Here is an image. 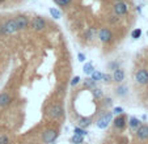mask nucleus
Returning <instances> with one entry per match:
<instances>
[{"label": "nucleus", "mask_w": 148, "mask_h": 144, "mask_svg": "<svg viewBox=\"0 0 148 144\" xmlns=\"http://www.w3.org/2000/svg\"><path fill=\"white\" fill-rule=\"evenodd\" d=\"M71 143L72 144H83L84 138L83 136H79V135H73L72 138H71Z\"/></svg>", "instance_id": "obj_25"}, {"label": "nucleus", "mask_w": 148, "mask_h": 144, "mask_svg": "<svg viewBox=\"0 0 148 144\" xmlns=\"http://www.w3.org/2000/svg\"><path fill=\"white\" fill-rule=\"evenodd\" d=\"M83 84H84V88L85 89H89V91H92V89L96 88V81L92 80L90 77H85V80H83Z\"/></svg>", "instance_id": "obj_15"}, {"label": "nucleus", "mask_w": 148, "mask_h": 144, "mask_svg": "<svg viewBox=\"0 0 148 144\" xmlns=\"http://www.w3.org/2000/svg\"><path fill=\"white\" fill-rule=\"evenodd\" d=\"M136 136L140 140H147L148 139V126L142 125L140 127L136 128Z\"/></svg>", "instance_id": "obj_12"}, {"label": "nucleus", "mask_w": 148, "mask_h": 144, "mask_svg": "<svg viewBox=\"0 0 148 144\" xmlns=\"http://www.w3.org/2000/svg\"><path fill=\"white\" fill-rule=\"evenodd\" d=\"M90 79H92V80H95L96 83H97V81H101V79H102V72L95 69V71L92 72V75H90Z\"/></svg>", "instance_id": "obj_22"}, {"label": "nucleus", "mask_w": 148, "mask_h": 144, "mask_svg": "<svg viewBox=\"0 0 148 144\" xmlns=\"http://www.w3.org/2000/svg\"><path fill=\"white\" fill-rule=\"evenodd\" d=\"M11 102H12L11 94L7 93V92H3V93H0V109L7 108V106H8Z\"/></svg>", "instance_id": "obj_11"}, {"label": "nucleus", "mask_w": 148, "mask_h": 144, "mask_svg": "<svg viewBox=\"0 0 148 144\" xmlns=\"http://www.w3.org/2000/svg\"><path fill=\"white\" fill-rule=\"evenodd\" d=\"M92 94H93V98H96V100H100V98L103 97V92H102V89H100V88L92 89Z\"/></svg>", "instance_id": "obj_20"}, {"label": "nucleus", "mask_w": 148, "mask_h": 144, "mask_svg": "<svg viewBox=\"0 0 148 144\" xmlns=\"http://www.w3.org/2000/svg\"><path fill=\"white\" fill-rule=\"evenodd\" d=\"M0 1H4V0H0Z\"/></svg>", "instance_id": "obj_38"}, {"label": "nucleus", "mask_w": 148, "mask_h": 144, "mask_svg": "<svg viewBox=\"0 0 148 144\" xmlns=\"http://www.w3.org/2000/svg\"><path fill=\"white\" fill-rule=\"evenodd\" d=\"M129 126L132 128V130H136L138 127L142 126V122H140V119H138L136 117H131L129 121Z\"/></svg>", "instance_id": "obj_17"}, {"label": "nucleus", "mask_w": 148, "mask_h": 144, "mask_svg": "<svg viewBox=\"0 0 148 144\" xmlns=\"http://www.w3.org/2000/svg\"><path fill=\"white\" fill-rule=\"evenodd\" d=\"M77 59H79V62L84 63V62H85V55H84L83 53H79V54H77Z\"/></svg>", "instance_id": "obj_35"}, {"label": "nucleus", "mask_w": 148, "mask_h": 144, "mask_svg": "<svg viewBox=\"0 0 148 144\" xmlns=\"http://www.w3.org/2000/svg\"><path fill=\"white\" fill-rule=\"evenodd\" d=\"M90 125H92V118L90 117H80L79 118V127L87 130Z\"/></svg>", "instance_id": "obj_14"}, {"label": "nucleus", "mask_w": 148, "mask_h": 144, "mask_svg": "<svg viewBox=\"0 0 148 144\" xmlns=\"http://www.w3.org/2000/svg\"><path fill=\"white\" fill-rule=\"evenodd\" d=\"M80 83V76H75V77L71 80V86H75V85H77V84Z\"/></svg>", "instance_id": "obj_32"}, {"label": "nucleus", "mask_w": 148, "mask_h": 144, "mask_svg": "<svg viewBox=\"0 0 148 144\" xmlns=\"http://www.w3.org/2000/svg\"><path fill=\"white\" fill-rule=\"evenodd\" d=\"M13 20H14V22H16L18 30H24V29H26L29 26V19L26 16H24V14H18V16H16Z\"/></svg>", "instance_id": "obj_8"}, {"label": "nucleus", "mask_w": 148, "mask_h": 144, "mask_svg": "<svg viewBox=\"0 0 148 144\" xmlns=\"http://www.w3.org/2000/svg\"><path fill=\"white\" fill-rule=\"evenodd\" d=\"M32 28H33L36 32L45 30V28H46L45 19H43V17H39V16H36L33 20H32Z\"/></svg>", "instance_id": "obj_5"}, {"label": "nucleus", "mask_w": 148, "mask_h": 144, "mask_svg": "<svg viewBox=\"0 0 148 144\" xmlns=\"http://www.w3.org/2000/svg\"><path fill=\"white\" fill-rule=\"evenodd\" d=\"M73 135H79V136H87L88 135V131L85 128H81V127H75L73 128Z\"/></svg>", "instance_id": "obj_21"}, {"label": "nucleus", "mask_w": 148, "mask_h": 144, "mask_svg": "<svg viewBox=\"0 0 148 144\" xmlns=\"http://www.w3.org/2000/svg\"><path fill=\"white\" fill-rule=\"evenodd\" d=\"M112 76H113V80H114L115 83H122V81L125 80V71H123L122 68H118L113 72Z\"/></svg>", "instance_id": "obj_13"}, {"label": "nucleus", "mask_w": 148, "mask_h": 144, "mask_svg": "<svg viewBox=\"0 0 148 144\" xmlns=\"http://www.w3.org/2000/svg\"><path fill=\"white\" fill-rule=\"evenodd\" d=\"M127 93H129L127 85H119V86H117V89H115V94L119 96V97H125Z\"/></svg>", "instance_id": "obj_16"}, {"label": "nucleus", "mask_w": 148, "mask_h": 144, "mask_svg": "<svg viewBox=\"0 0 148 144\" xmlns=\"http://www.w3.org/2000/svg\"><path fill=\"white\" fill-rule=\"evenodd\" d=\"M135 80H136V83H139L140 85H147L148 84V71L144 68L139 69V71H136V73H135Z\"/></svg>", "instance_id": "obj_6"}, {"label": "nucleus", "mask_w": 148, "mask_h": 144, "mask_svg": "<svg viewBox=\"0 0 148 144\" xmlns=\"http://www.w3.org/2000/svg\"><path fill=\"white\" fill-rule=\"evenodd\" d=\"M118 20H119V19H118L115 14H113V16H109V22H112V24H117Z\"/></svg>", "instance_id": "obj_33"}, {"label": "nucleus", "mask_w": 148, "mask_h": 144, "mask_svg": "<svg viewBox=\"0 0 148 144\" xmlns=\"http://www.w3.org/2000/svg\"><path fill=\"white\" fill-rule=\"evenodd\" d=\"M102 105L105 106V108H110V106L113 105V100L110 97H106V98H103V102Z\"/></svg>", "instance_id": "obj_29"}, {"label": "nucleus", "mask_w": 148, "mask_h": 144, "mask_svg": "<svg viewBox=\"0 0 148 144\" xmlns=\"http://www.w3.org/2000/svg\"><path fill=\"white\" fill-rule=\"evenodd\" d=\"M98 39H100L102 43H110L113 41V33L109 28H101L97 33Z\"/></svg>", "instance_id": "obj_4"}, {"label": "nucleus", "mask_w": 148, "mask_h": 144, "mask_svg": "<svg viewBox=\"0 0 148 144\" xmlns=\"http://www.w3.org/2000/svg\"><path fill=\"white\" fill-rule=\"evenodd\" d=\"M126 117L123 115H117L114 119H113V126H114L117 130H123V128L126 127Z\"/></svg>", "instance_id": "obj_10"}, {"label": "nucleus", "mask_w": 148, "mask_h": 144, "mask_svg": "<svg viewBox=\"0 0 148 144\" xmlns=\"http://www.w3.org/2000/svg\"><path fill=\"white\" fill-rule=\"evenodd\" d=\"M0 36H7V32H5V28H4L3 22L0 24Z\"/></svg>", "instance_id": "obj_34"}, {"label": "nucleus", "mask_w": 148, "mask_h": 144, "mask_svg": "<svg viewBox=\"0 0 148 144\" xmlns=\"http://www.w3.org/2000/svg\"><path fill=\"white\" fill-rule=\"evenodd\" d=\"M147 54H148V50H147Z\"/></svg>", "instance_id": "obj_39"}, {"label": "nucleus", "mask_w": 148, "mask_h": 144, "mask_svg": "<svg viewBox=\"0 0 148 144\" xmlns=\"http://www.w3.org/2000/svg\"><path fill=\"white\" fill-rule=\"evenodd\" d=\"M83 71L85 75H92V72L95 71V67H93L92 63H85L83 67Z\"/></svg>", "instance_id": "obj_18"}, {"label": "nucleus", "mask_w": 148, "mask_h": 144, "mask_svg": "<svg viewBox=\"0 0 148 144\" xmlns=\"http://www.w3.org/2000/svg\"><path fill=\"white\" fill-rule=\"evenodd\" d=\"M46 114L50 117L51 119H60L64 115V109L60 104H51L47 109H46Z\"/></svg>", "instance_id": "obj_1"}, {"label": "nucleus", "mask_w": 148, "mask_h": 144, "mask_svg": "<svg viewBox=\"0 0 148 144\" xmlns=\"http://www.w3.org/2000/svg\"><path fill=\"white\" fill-rule=\"evenodd\" d=\"M147 37H148V30H147Z\"/></svg>", "instance_id": "obj_37"}, {"label": "nucleus", "mask_w": 148, "mask_h": 144, "mask_svg": "<svg viewBox=\"0 0 148 144\" xmlns=\"http://www.w3.org/2000/svg\"><path fill=\"white\" fill-rule=\"evenodd\" d=\"M96 36V30L93 28H88L87 30H85V33H84V37L87 39H93Z\"/></svg>", "instance_id": "obj_23"}, {"label": "nucleus", "mask_w": 148, "mask_h": 144, "mask_svg": "<svg viewBox=\"0 0 148 144\" xmlns=\"http://www.w3.org/2000/svg\"><path fill=\"white\" fill-rule=\"evenodd\" d=\"M59 132L54 128H47L45 132L42 134V144H53L58 139Z\"/></svg>", "instance_id": "obj_2"}, {"label": "nucleus", "mask_w": 148, "mask_h": 144, "mask_svg": "<svg viewBox=\"0 0 148 144\" xmlns=\"http://www.w3.org/2000/svg\"><path fill=\"white\" fill-rule=\"evenodd\" d=\"M49 12H50L51 17H54L55 20H59V19H60V16H62L60 11H59V9H56V8H50V9H49Z\"/></svg>", "instance_id": "obj_24"}, {"label": "nucleus", "mask_w": 148, "mask_h": 144, "mask_svg": "<svg viewBox=\"0 0 148 144\" xmlns=\"http://www.w3.org/2000/svg\"><path fill=\"white\" fill-rule=\"evenodd\" d=\"M113 11H114L115 16H125V14H127V12H129V5L126 3H123V1H118V3H115V5L113 7Z\"/></svg>", "instance_id": "obj_7"}, {"label": "nucleus", "mask_w": 148, "mask_h": 144, "mask_svg": "<svg viewBox=\"0 0 148 144\" xmlns=\"http://www.w3.org/2000/svg\"><path fill=\"white\" fill-rule=\"evenodd\" d=\"M112 122H113V113H112V111H108V113L102 114V115L97 119L96 125H97L98 128L105 130V128H108V126H109Z\"/></svg>", "instance_id": "obj_3"}, {"label": "nucleus", "mask_w": 148, "mask_h": 144, "mask_svg": "<svg viewBox=\"0 0 148 144\" xmlns=\"http://www.w3.org/2000/svg\"><path fill=\"white\" fill-rule=\"evenodd\" d=\"M118 68H121V63H119V62L112 60V62H109V63H108V69H110L112 72H114L115 69H118Z\"/></svg>", "instance_id": "obj_19"}, {"label": "nucleus", "mask_w": 148, "mask_h": 144, "mask_svg": "<svg viewBox=\"0 0 148 144\" xmlns=\"http://www.w3.org/2000/svg\"><path fill=\"white\" fill-rule=\"evenodd\" d=\"M3 24H4V28H5L7 34H14L16 32H18V29H17V25H16V22H14L13 19L7 20V21L3 22Z\"/></svg>", "instance_id": "obj_9"}, {"label": "nucleus", "mask_w": 148, "mask_h": 144, "mask_svg": "<svg viewBox=\"0 0 148 144\" xmlns=\"http://www.w3.org/2000/svg\"><path fill=\"white\" fill-rule=\"evenodd\" d=\"M140 36H142V29H134V30L131 32V38H134V39H139L140 38Z\"/></svg>", "instance_id": "obj_26"}, {"label": "nucleus", "mask_w": 148, "mask_h": 144, "mask_svg": "<svg viewBox=\"0 0 148 144\" xmlns=\"http://www.w3.org/2000/svg\"><path fill=\"white\" fill-rule=\"evenodd\" d=\"M54 1H55L59 7H67L68 4L72 1V0H54Z\"/></svg>", "instance_id": "obj_28"}, {"label": "nucleus", "mask_w": 148, "mask_h": 144, "mask_svg": "<svg viewBox=\"0 0 148 144\" xmlns=\"http://www.w3.org/2000/svg\"><path fill=\"white\" fill-rule=\"evenodd\" d=\"M114 1H117V3H118V1H122V0H114Z\"/></svg>", "instance_id": "obj_36"}, {"label": "nucleus", "mask_w": 148, "mask_h": 144, "mask_svg": "<svg viewBox=\"0 0 148 144\" xmlns=\"http://www.w3.org/2000/svg\"><path fill=\"white\" fill-rule=\"evenodd\" d=\"M0 144H11V140L7 135H1L0 136Z\"/></svg>", "instance_id": "obj_30"}, {"label": "nucleus", "mask_w": 148, "mask_h": 144, "mask_svg": "<svg viewBox=\"0 0 148 144\" xmlns=\"http://www.w3.org/2000/svg\"><path fill=\"white\" fill-rule=\"evenodd\" d=\"M123 111H125V110H123V109L121 108V106H117V108H114V109H113V111H112V113H113V114H115V115H122V114H123Z\"/></svg>", "instance_id": "obj_31"}, {"label": "nucleus", "mask_w": 148, "mask_h": 144, "mask_svg": "<svg viewBox=\"0 0 148 144\" xmlns=\"http://www.w3.org/2000/svg\"><path fill=\"white\" fill-rule=\"evenodd\" d=\"M101 80H102L105 84H109L113 81V76L110 75V73H102V79H101Z\"/></svg>", "instance_id": "obj_27"}]
</instances>
